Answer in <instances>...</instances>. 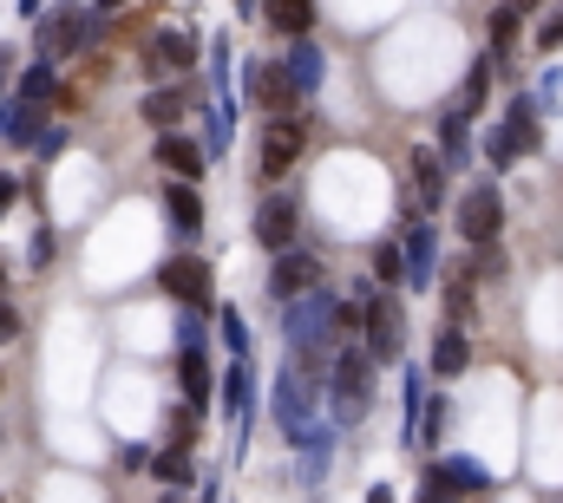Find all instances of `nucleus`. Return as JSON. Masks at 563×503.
<instances>
[{"mask_svg": "<svg viewBox=\"0 0 563 503\" xmlns=\"http://www.w3.org/2000/svg\"><path fill=\"white\" fill-rule=\"evenodd\" d=\"M374 275H380L387 288H394V281H407V255H400V249H374Z\"/></svg>", "mask_w": 563, "mask_h": 503, "instance_id": "b1692460", "label": "nucleus"}, {"mask_svg": "<svg viewBox=\"0 0 563 503\" xmlns=\"http://www.w3.org/2000/svg\"><path fill=\"white\" fill-rule=\"evenodd\" d=\"M92 40V20H86V7H53L40 26H33V46H40V59H66V53H79Z\"/></svg>", "mask_w": 563, "mask_h": 503, "instance_id": "7ed1b4c3", "label": "nucleus"}, {"mask_svg": "<svg viewBox=\"0 0 563 503\" xmlns=\"http://www.w3.org/2000/svg\"><path fill=\"white\" fill-rule=\"evenodd\" d=\"M157 164H164L170 177L197 183V177H203V164H210V150H203L197 137H184V131H164V137H157Z\"/></svg>", "mask_w": 563, "mask_h": 503, "instance_id": "1a4fd4ad", "label": "nucleus"}, {"mask_svg": "<svg viewBox=\"0 0 563 503\" xmlns=\"http://www.w3.org/2000/svg\"><path fill=\"white\" fill-rule=\"evenodd\" d=\"M288 72H295V86H301V92H314V86H321V53H314V46H295Z\"/></svg>", "mask_w": 563, "mask_h": 503, "instance_id": "aec40b11", "label": "nucleus"}, {"mask_svg": "<svg viewBox=\"0 0 563 503\" xmlns=\"http://www.w3.org/2000/svg\"><path fill=\"white\" fill-rule=\"evenodd\" d=\"M367 399H374V354L367 347L334 354V405H341V418H361Z\"/></svg>", "mask_w": 563, "mask_h": 503, "instance_id": "f03ea898", "label": "nucleus"}, {"mask_svg": "<svg viewBox=\"0 0 563 503\" xmlns=\"http://www.w3.org/2000/svg\"><path fill=\"white\" fill-rule=\"evenodd\" d=\"M119 7H132V0H99V13H119Z\"/></svg>", "mask_w": 563, "mask_h": 503, "instance_id": "c756f323", "label": "nucleus"}, {"mask_svg": "<svg viewBox=\"0 0 563 503\" xmlns=\"http://www.w3.org/2000/svg\"><path fill=\"white\" fill-rule=\"evenodd\" d=\"M413 170H420V197H426V210H439V197H445V177H439V164L432 157H413Z\"/></svg>", "mask_w": 563, "mask_h": 503, "instance_id": "4be33fe9", "label": "nucleus"}, {"mask_svg": "<svg viewBox=\"0 0 563 503\" xmlns=\"http://www.w3.org/2000/svg\"><path fill=\"white\" fill-rule=\"evenodd\" d=\"M334 327H341V308H334V301H301V308L288 314V347L301 354V367H321Z\"/></svg>", "mask_w": 563, "mask_h": 503, "instance_id": "f257e3e1", "label": "nucleus"}, {"mask_svg": "<svg viewBox=\"0 0 563 503\" xmlns=\"http://www.w3.org/2000/svg\"><path fill=\"white\" fill-rule=\"evenodd\" d=\"M190 445H197V405H184L170 418V451H190Z\"/></svg>", "mask_w": 563, "mask_h": 503, "instance_id": "5701e85b", "label": "nucleus"}, {"mask_svg": "<svg viewBox=\"0 0 563 503\" xmlns=\"http://www.w3.org/2000/svg\"><path fill=\"white\" fill-rule=\"evenodd\" d=\"M511 7H518V13H525V7H538V0H511Z\"/></svg>", "mask_w": 563, "mask_h": 503, "instance_id": "2f4dec72", "label": "nucleus"}, {"mask_svg": "<svg viewBox=\"0 0 563 503\" xmlns=\"http://www.w3.org/2000/svg\"><path fill=\"white\" fill-rule=\"evenodd\" d=\"M295 230H301V210H295V197H263L256 203V243L263 249H295Z\"/></svg>", "mask_w": 563, "mask_h": 503, "instance_id": "6e6552de", "label": "nucleus"}, {"mask_svg": "<svg viewBox=\"0 0 563 503\" xmlns=\"http://www.w3.org/2000/svg\"><path fill=\"white\" fill-rule=\"evenodd\" d=\"M0 288H7V275H0Z\"/></svg>", "mask_w": 563, "mask_h": 503, "instance_id": "473e14b6", "label": "nucleus"}, {"mask_svg": "<svg viewBox=\"0 0 563 503\" xmlns=\"http://www.w3.org/2000/svg\"><path fill=\"white\" fill-rule=\"evenodd\" d=\"M164 210H170V223H177L184 236H197V230H203V197H197V190H190L184 177H177V183L164 190Z\"/></svg>", "mask_w": 563, "mask_h": 503, "instance_id": "dca6fc26", "label": "nucleus"}, {"mask_svg": "<svg viewBox=\"0 0 563 503\" xmlns=\"http://www.w3.org/2000/svg\"><path fill=\"white\" fill-rule=\"evenodd\" d=\"M13 190H20V183H13V177H0V216L13 210Z\"/></svg>", "mask_w": 563, "mask_h": 503, "instance_id": "cd10ccee", "label": "nucleus"}, {"mask_svg": "<svg viewBox=\"0 0 563 503\" xmlns=\"http://www.w3.org/2000/svg\"><path fill=\"white\" fill-rule=\"evenodd\" d=\"M498 230H505V197H498L492 183L465 190V203H459V236L485 249V243H498Z\"/></svg>", "mask_w": 563, "mask_h": 503, "instance_id": "39448f33", "label": "nucleus"}, {"mask_svg": "<svg viewBox=\"0 0 563 503\" xmlns=\"http://www.w3.org/2000/svg\"><path fill=\"white\" fill-rule=\"evenodd\" d=\"M151 471H157L164 484H190V451H157Z\"/></svg>", "mask_w": 563, "mask_h": 503, "instance_id": "412c9836", "label": "nucleus"}, {"mask_svg": "<svg viewBox=\"0 0 563 503\" xmlns=\"http://www.w3.org/2000/svg\"><path fill=\"white\" fill-rule=\"evenodd\" d=\"M263 13L288 40H308V26H314V0H263Z\"/></svg>", "mask_w": 563, "mask_h": 503, "instance_id": "2eb2a0df", "label": "nucleus"}, {"mask_svg": "<svg viewBox=\"0 0 563 503\" xmlns=\"http://www.w3.org/2000/svg\"><path fill=\"white\" fill-rule=\"evenodd\" d=\"M59 99V86H53V59H40L26 79H20V105H33V112H46Z\"/></svg>", "mask_w": 563, "mask_h": 503, "instance_id": "a211bd4d", "label": "nucleus"}, {"mask_svg": "<svg viewBox=\"0 0 563 503\" xmlns=\"http://www.w3.org/2000/svg\"><path fill=\"white\" fill-rule=\"evenodd\" d=\"M361 334H367L374 367H380V360H400V340H407V314H400V301H394V294H374L367 314H361Z\"/></svg>", "mask_w": 563, "mask_h": 503, "instance_id": "20e7f679", "label": "nucleus"}, {"mask_svg": "<svg viewBox=\"0 0 563 503\" xmlns=\"http://www.w3.org/2000/svg\"><path fill=\"white\" fill-rule=\"evenodd\" d=\"M20 334V321H13V308H0V340H13Z\"/></svg>", "mask_w": 563, "mask_h": 503, "instance_id": "c85d7f7f", "label": "nucleus"}, {"mask_svg": "<svg viewBox=\"0 0 563 503\" xmlns=\"http://www.w3.org/2000/svg\"><path fill=\"white\" fill-rule=\"evenodd\" d=\"M250 99H256L269 119H288V112H295V99H301V86H295V72H288V66H250Z\"/></svg>", "mask_w": 563, "mask_h": 503, "instance_id": "0eeeda50", "label": "nucleus"}, {"mask_svg": "<svg viewBox=\"0 0 563 503\" xmlns=\"http://www.w3.org/2000/svg\"><path fill=\"white\" fill-rule=\"evenodd\" d=\"M276 418L288 425V432H295V438L308 432V399H301V379H295V373L276 385Z\"/></svg>", "mask_w": 563, "mask_h": 503, "instance_id": "f3484780", "label": "nucleus"}, {"mask_svg": "<svg viewBox=\"0 0 563 503\" xmlns=\"http://www.w3.org/2000/svg\"><path fill=\"white\" fill-rule=\"evenodd\" d=\"M157 288H164L170 301H184V308H210V294H217V281H210V268H203L197 255H177V261H164V275H157Z\"/></svg>", "mask_w": 563, "mask_h": 503, "instance_id": "423d86ee", "label": "nucleus"}, {"mask_svg": "<svg viewBox=\"0 0 563 503\" xmlns=\"http://www.w3.org/2000/svg\"><path fill=\"white\" fill-rule=\"evenodd\" d=\"M295 157H301V125L295 119H269V131H263V177H282Z\"/></svg>", "mask_w": 563, "mask_h": 503, "instance_id": "9d476101", "label": "nucleus"}, {"mask_svg": "<svg viewBox=\"0 0 563 503\" xmlns=\"http://www.w3.org/2000/svg\"><path fill=\"white\" fill-rule=\"evenodd\" d=\"M314 275H321V261H314V255H301V249H282L276 275H269V288H276L282 301H288V294H308V288H314Z\"/></svg>", "mask_w": 563, "mask_h": 503, "instance_id": "9b49d317", "label": "nucleus"}, {"mask_svg": "<svg viewBox=\"0 0 563 503\" xmlns=\"http://www.w3.org/2000/svg\"><path fill=\"white\" fill-rule=\"evenodd\" d=\"M465 360H472V354H465V334H459V327H445V334L432 340V367H439V379L465 373Z\"/></svg>", "mask_w": 563, "mask_h": 503, "instance_id": "6ab92c4d", "label": "nucleus"}, {"mask_svg": "<svg viewBox=\"0 0 563 503\" xmlns=\"http://www.w3.org/2000/svg\"><path fill=\"white\" fill-rule=\"evenodd\" d=\"M53 255H59V243H53V230H40V236H33V261H40V268H46V261H53Z\"/></svg>", "mask_w": 563, "mask_h": 503, "instance_id": "bb28decb", "label": "nucleus"}, {"mask_svg": "<svg viewBox=\"0 0 563 503\" xmlns=\"http://www.w3.org/2000/svg\"><path fill=\"white\" fill-rule=\"evenodd\" d=\"M445 314H452V321L472 314V281H445Z\"/></svg>", "mask_w": 563, "mask_h": 503, "instance_id": "393cba45", "label": "nucleus"}, {"mask_svg": "<svg viewBox=\"0 0 563 503\" xmlns=\"http://www.w3.org/2000/svg\"><path fill=\"white\" fill-rule=\"evenodd\" d=\"M367 503H394V491H374V498H367Z\"/></svg>", "mask_w": 563, "mask_h": 503, "instance_id": "7c9ffc66", "label": "nucleus"}, {"mask_svg": "<svg viewBox=\"0 0 563 503\" xmlns=\"http://www.w3.org/2000/svg\"><path fill=\"white\" fill-rule=\"evenodd\" d=\"M184 112H190V92H184V86H164V92L144 99V125H157V131H177Z\"/></svg>", "mask_w": 563, "mask_h": 503, "instance_id": "4468645a", "label": "nucleus"}, {"mask_svg": "<svg viewBox=\"0 0 563 503\" xmlns=\"http://www.w3.org/2000/svg\"><path fill=\"white\" fill-rule=\"evenodd\" d=\"M223 340H230V354H250V327H243V314H223Z\"/></svg>", "mask_w": 563, "mask_h": 503, "instance_id": "a878e982", "label": "nucleus"}, {"mask_svg": "<svg viewBox=\"0 0 563 503\" xmlns=\"http://www.w3.org/2000/svg\"><path fill=\"white\" fill-rule=\"evenodd\" d=\"M177 385H184V399H190V405H210L217 373H210V360H203L197 347H184V354H177Z\"/></svg>", "mask_w": 563, "mask_h": 503, "instance_id": "ddd939ff", "label": "nucleus"}, {"mask_svg": "<svg viewBox=\"0 0 563 503\" xmlns=\"http://www.w3.org/2000/svg\"><path fill=\"white\" fill-rule=\"evenodd\" d=\"M190 66H197V46L184 33H157L144 53V72H190Z\"/></svg>", "mask_w": 563, "mask_h": 503, "instance_id": "f8f14e48", "label": "nucleus"}]
</instances>
